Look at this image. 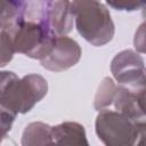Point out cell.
Masks as SVG:
<instances>
[{"mask_svg": "<svg viewBox=\"0 0 146 146\" xmlns=\"http://www.w3.org/2000/svg\"><path fill=\"white\" fill-rule=\"evenodd\" d=\"M71 8L79 34L95 47L112 41L115 26L110 10L102 0H73Z\"/></svg>", "mask_w": 146, "mask_h": 146, "instance_id": "obj_1", "label": "cell"}, {"mask_svg": "<svg viewBox=\"0 0 146 146\" xmlns=\"http://www.w3.org/2000/svg\"><path fill=\"white\" fill-rule=\"evenodd\" d=\"M95 130L99 140L107 146H132L145 137L146 122L136 121L128 115L104 108L98 112Z\"/></svg>", "mask_w": 146, "mask_h": 146, "instance_id": "obj_2", "label": "cell"}, {"mask_svg": "<svg viewBox=\"0 0 146 146\" xmlns=\"http://www.w3.org/2000/svg\"><path fill=\"white\" fill-rule=\"evenodd\" d=\"M7 30L11 34L15 52L39 60L51 51L57 36L47 22L35 23L23 19Z\"/></svg>", "mask_w": 146, "mask_h": 146, "instance_id": "obj_3", "label": "cell"}, {"mask_svg": "<svg viewBox=\"0 0 146 146\" xmlns=\"http://www.w3.org/2000/svg\"><path fill=\"white\" fill-rule=\"evenodd\" d=\"M48 92V82L40 74L17 75L7 84L0 95V104L15 112L25 114L30 112Z\"/></svg>", "mask_w": 146, "mask_h": 146, "instance_id": "obj_4", "label": "cell"}, {"mask_svg": "<svg viewBox=\"0 0 146 146\" xmlns=\"http://www.w3.org/2000/svg\"><path fill=\"white\" fill-rule=\"evenodd\" d=\"M111 72L119 86L131 89H144L145 62L141 55L131 49L117 52L111 62Z\"/></svg>", "mask_w": 146, "mask_h": 146, "instance_id": "obj_5", "label": "cell"}, {"mask_svg": "<svg viewBox=\"0 0 146 146\" xmlns=\"http://www.w3.org/2000/svg\"><path fill=\"white\" fill-rule=\"evenodd\" d=\"M81 55V47L75 40L66 35H57L51 51L40 59V63L48 71L63 72L76 65Z\"/></svg>", "mask_w": 146, "mask_h": 146, "instance_id": "obj_6", "label": "cell"}, {"mask_svg": "<svg viewBox=\"0 0 146 146\" xmlns=\"http://www.w3.org/2000/svg\"><path fill=\"white\" fill-rule=\"evenodd\" d=\"M145 90L144 89H131L123 86H116V92L113 100L115 111L121 112L129 117L146 122L145 116Z\"/></svg>", "mask_w": 146, "mask_h": 146, "instance_id": "obj_7", "label": "cell"}, {"mask_svg": "<svg viewBox=\"0 0 146 146\" xmlns=\"http://www.w3.org/2000/svg\"><path fill=\"white\" fill-rule=\"evenodd\" d=\"M47 24L56 35H66L73 29L74 16L71 0H56L48 10Z\"/></svg>", "mask_w": 146, "mask_h": 146, "instance_id": "obj_8", "label": "cell"}, {"mask_svg": "<svg viewBox=\"0 0 146 146\" xmlns=\"http://www.w3.org/2000/svg\"><path fill=\"white\" fill-rule=\"evenodd\" d=\"M51 137L52 144L57 145H89L84 127L73 121H66L51 127Z\"/></svg>", "mask_w": 146, "mask_h": 146, "instance_id": "obj_9", "label": "cell"}, {"mask_svg": "<svg viewBox=\"0 0 146 146\" xmlns=\"http://www.w3.org/2000/svg\"><path fill=\"white\" fill-rule=\"evenodd\" d=\"M23 146H43L52 145L51 125L43 122L29 123L22 135Z\"/></svg>", "mask_w": 146, "mask_h": 146, "instance_id": "obj_10", "label": "cell"}, {"mask_svg": "<svg viewBox=\"0 0 146 146\" xmlns=\"http://www.w3.org/2000/svg\"><path fill=\"white\" fill-rule=\"evenodd\" d=\"M25 0H0V30L9 29L24 19Z\"/></svg>", "mask_w": 146, "mask_h": 146, "instance_id": "obj_11", "label": "cell"}, {"mask_svg": "<svg viewBox=\"0 0 146 146\" xmlns=\"http://www.w3.org/2000/svg\"><path fill=\"white\" fill-rule=\"evenodd\" d=\"M115 92H116V84L114 83L113 79L110 76L104 78L95 95V99H94L95 110L99 112L111 106L113 104Z\"/></svg>", "mask_w": 146, "mask_h": 146, "instance_id": "obj_12", "label": "cell"}, {"mask_svg": "<svg viewBox=\"0 0 146 146\" xmlns=\"http://www.w3.org/2000/svg\"><path fill=\"white\" fill-rule=\"evenodd\" d=\"M15 48L9 30H0V67L9 64L14 57Z\"/></svg>", "mask_w": 146, "mask_h": 146, "instance_id": "obj_13", "label": "cell"}, {"mask_svg": "<svg viewBox=\"0 0 146 146\" xmlns=\"http://www.w3.org/2000/svg\"><path fill=\"white\" fill-rule=\"evenodd\" d=\"M16 116L17 114L15 112L0 104V143L7 137L8 132L11 130Z\"/></svg>", "mask_w": 146, "mask_h": 146, "instance_id": "obj_14", "label": "cell"}, {"mask_svg": "<svg viewBox=\"0 0 146 146\" xmlns=\"http://www.w3.org/2000/svg\"><path fill=\"white\" fill-rule=\"evenodd\" d=\"M113 9L121 11H135L145 7V0H105Z\"/></svg>", "mask_w": 146, "mask_h": 146, "instance_id": "obj_15", "label": "cell"}, {"mask_svg": "<svg viewBox=\"0 0 146 146\" xmlns=\"http://www.w3.org/2000/svg\"><path fill=\"white\" fill-rule=\"evenodd\" d=\"M144 26H145V24H144V23L139 26L138 31L136 32L135 40H133L135 48H136L140 54H143V52L145 51V49H144Z\"/></svg>", "mask_w": 146, "mask_h": 146, "instance_id": "obj_16", "label": "cell"}, {"mask_svg": "<svg viewBox=\"0 0 146 146\" xmlns=\"http://www.w3.org/2000/svg\"><path fill=\"white\" fill-rule=\"evenodd\" d=\"M17 74L11 71H0V95L7 87V84L16 76Z\"/></svg>", "mask_w": 146, "mask_h": 146, "instance_id": "obj_17", "label": "cell"}]
</instances>
